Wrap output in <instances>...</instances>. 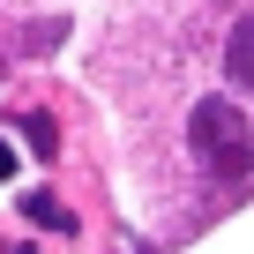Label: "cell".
<instances>
[{
    "label": "cell",
    "instance_id": "cell-1",
    "mask_svg": "<svg viewBox=\"0 0 254 254\" xmlns=\"http://www.w3.org/2000/svg\"><path fill=\"white\" fill-rule=\"evenodd\" d=\"M187 142H194L202 172H217V180H247V165H254V127L232 97H202L187 112Z\"/></svg>",
    "mask_w": 254,
    "mask_h": 254
},
{
    "label": "cell",
    "instance_id": "cell-2",
    "mask_svg": "<svg viewBox=\"0 0 254 254\" xmlns=\"http://www.w3.org/2000/svg\"><path fill=\"white\" fill-rule=\"evenodd\" d=\"M224 75H232L239 90H254V15L232 23V38H224Z\"/></svg>",
    "mask_w": 254,
    "mask_h": 254
},
{
    "label": "cell",
    "instance_id": "cell-3",
    "mask_svg": "<svg viewBox=\"0 0 254 254\" xmlns=\"http://www.w3.org/2000/svg\"><path fill=\"white\" fill-rule=\"evenodd\" d=\"M23 209H30V224H45V232H75V209H67V202H53L45 187H30V194H23Z\"/></svg>",
    "mask_w": 254,
    "mask_h": 254
},
{
    "label": "cell",
    "instance_id": "cell-4",
    "mask_svg": "<svg viewBox=\"0 0 254 254\" xmlns=\"http://www.w3.org/2000/svg\"><path fill=\"white\" fill-rule=\"evenodd\" d=\"M23 135H30L38 157H60V127H53V112H30V120H23Z\"/></svg>",
    "mask_w": 254,
    "mask_h": 254
},
{
    "label": "cell",
    "instance_id": "cell-5",
    "mask_svg": "<svg viewBox=\"0 0 254 254\" xmlns=\"http://www.w3.org/2000/svg\"><path fill=\"white\" fill-rule=\"evenodd\" d=\"M0 180H15V150L8 142H0Z\"/></svg>",
    "mask_w": 254,
    "mask_h": 254
},
{
    "label": "cell",
    "instance_id": "cell-6",
    "mask_svg": "<svg viewBox=\"0 0 254 254\" xmlns=\"http://www.w3.org/2000/svg\"><path fill=\"white\" fill-rule=\"evenodd\" d=\"M23 254H30V247H23Z\"/></svg>",
    "mask_w": 254,
    "mask_h": 254
}]
</instances>
